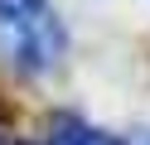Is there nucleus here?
Wrapping results in <instances>:
<instances>
[{"instance_id":"f257e3e1","label":"nucleus","mask_w":150,"mask_h":145,"mask_svg":"<svg viewBox=\"0 0 150 145\" xmlns=\"http://www.w3.org/2000/svg\"><path fill=\"white\" fill-rule=\"evenodd\" d=\"M0 53L24 77H44L68 53V29L49 0H0Z\"/></svg>"},{"instance_id":"f03ea898","label":"nucleus","mask_w":150,"mask_h":145,"mask_svg":"<svg viewBox=\"0 0 150 145\" xmlns=\"http://www.w3.org/2000/svg\"><path fill=\"white\" fill-rule=\"evenodd\" d=\"M44 145H126V140H116V135L97 131V126H87V121H78V116H53Z\"/></svg>"},{"instance_id":"7ed1b4c3","label":"nucleus","mask_w":150,"mask_h":145,"mask_svg":"<svg viewBox=\"0 0 150 145\" xmlns=\"http://www.w3.org/2000/svg\"><path fill=\"white\" fill-rule=\"evenodd\" d=\"M0 145H15V111L0 102Z\"/></svg>"},{"instance_id":"20e7f679","label":"nucleus","mask_w":150,"mask_h":145,"mask_svg":"<svg viewBox=\"0 0 150 145\" xmlns=\"http://www.w3.org/2000/svg\"><path fill=\"white\" fill-rule=\"evenodd\" d=\"M136 145H150V135H140V140H136Z\"/></svg>"}]
</instances>
